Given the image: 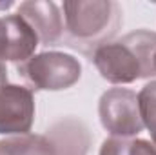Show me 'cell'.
I'll return each mask as SVG.
<instances>
[{"mask_svg":"<svg viewBox=\"0 0 156 155\" xmlns=\"http://www.w3.org/2000/svg\"><path fill=\"white\" fill-rule=\"evenodd\" d=\"M156 33L136 29L93 51V64L111 84H131L156 75Z\"/></svg>","mask_w":156,"mask_h":155,"instance_id":"obj_1","label":"cell"},{"mask_svg":"<svg viewBox=\"0 0 156 155\" xmlns=\"http://www.w3.org/2000/svg\"><path fill=\"white\" fill-rule=\"evenodd\" d=\"M64 18L69 46L87 51L96 49L116 35L122 24V9L113 0H67Z\"/></svg>","mask_w":156,"mask_h":155,"instance_id":"obj_2","label":"cell"},{"mask_svg":"<svg viewBox=\"0 0 156 155\" xmlns=\"http://www.w3.org/2000/svg\"><path fill=\"white\" fill-rule=\"evenodd\" d=\"M35 89L60 91L75 86L82 77V64L73 55L44 51L33 55L18 71Z\"/></svg>","mask_w":156,"mask_h":155,"instance_id":"obj_3","label":"cell"},{"mask_svg":"<svg viewBox=\"0 0 156 155\" xmlns=\"http://www.w3.org/2000/svg\"><path fill=\"white\" fill-rule=\"evenodd\" d=\"M98 117L111 137L131 139L144 131L138 95L127 88H111L102 93L98 102Z\"/></svg>","mask_w":156,"mask_h":155,"instance_id":"obj_4","label":"cell"},{"mask_svg":"<svg viewBox=\"0 0 156 155\" xmlns=\"http://www.w3.org/2000/svg\"><path fill=\"white\" fill-rule=\"evenodd\" d=\"M35 122V95L24 84L0 82V135H26Z\"/></svg>","mask_w":156,"mask_h":155,"instance_id":"obj_5","label":"cell"},{"mask_svg":"<svg viewBox=\"0 0 156 155\" xmlns=\"http://www.w3.org/2000/svg\"><path fill=\"white\" fill-rule=\"evenodd\" d=\"M5 20V39L0 49V82H7V70L20 68L33 57L38 37L31 29V26L18 15H7Z\"/></svg>","mask_w":156,"mask_h":155,"instance_id":"obj_6","label":"cell"},{"mask_svg":"<svg viewBox=\"0 0 156 155\" xmlns=\"http://www.w3.org/2000/svg\"><path fill=\"white\" fill-rule=\"evenodd\" d=\"M18 17H22L37 33L42 44L56 46L64 37V20L55 2L29 0L18 6Z\"/></svg>","mask_w":156,"mask_h":155,"instance_id":"obj_7","label":"cell"},{"mask_svg":"<svg viewBox=\"0 0 156 155\" xmlns=\"http://www.w3.org/2000/svg\"><path fill=\"white\" fill-rule=\"evenodd\" d=\"M0 155H58L49 135L26 133L0 141Z\"/></svg>","mask_w":156,"mask_h":155,"instance_id":"obj_8","label":"cell"},{"mask_svg":"<svg viewBox=\"0 0 156 155\" xmlns=\"http://www.w3.org/2000/svg\"><path fill=\"white\" fill-rule=\"evenodd\" d=\"M56 128L60 130L64 141L67 146H64V142L51 131V141L56 146V153L58 155H85L87 146H89V133L87 130L76 122L75 119H67L66 122H58Z\"/></svg>","mask_w":156,"mask_h":155,"instance_id":"obj_9","label":"cell"},{"mask_svg":"<svg viewBox=\"0 0 156 155\" xmlns=\"http://www.w3.org/2000/svg\"><path fill=\"white\" fill-rule=\"evenodd\" d=\"M98 155H156V146L145 139L109 137L102 142Z\"/></svg>","mask_w":156,"mask_h":155,"instance_id":"obj_10","label":"cell"},{"mask_svg":"<svg viewBox=\"0 0 156 155\" xmlns=\"http://www.w3.org/2000/svg\"><path fill=\"white\" fill-rule=\"evenodd\" d=\"M138 106L144 126L149 131L156 130V80H151L138 93Z\"/></svg>","mask_w":156,"mask_h":155,"instance_id":"obj_11","label":"cell"},{"mask_svg":"<svg viewBox=\"0 0 156 155\" xmlns=\"http://www.w3.org/2000/svg\"><path fill=\"white\" fill-rule=\"evenodd\" d=\"M4 39H5V20H4V17H0V49H2Z\"/></svg>","mask_w":156,"mask_h":155,"instance_id":"obj_12","label":"cell"},{"mask_svg":"<svg viewBox=\"0 0 156 155\" xmlns=\"http://www.w3.org/2000/svg\"><path fill=\"white\" fill-rule=\"evenodd\" d=\"M151 137H153V144L156 146V130L154 131H151Z\"/></svg>","mask_w":156,"mask_h":155,"instance_id":"obj_13","label":"cell"},{"mask_svg":"<svg viewBox=\"0 0 156 155\" xmlns=\"http://www.w3.org/2000/svg\"><path fill=\"white\" fill-rule=\"evenodd\" d=\"M154 66H156V59H154Z\"/></svg>","mask_w":156,"mask_h":155,"instance_id":"obj_14","label":"cell"}]
</instances>
